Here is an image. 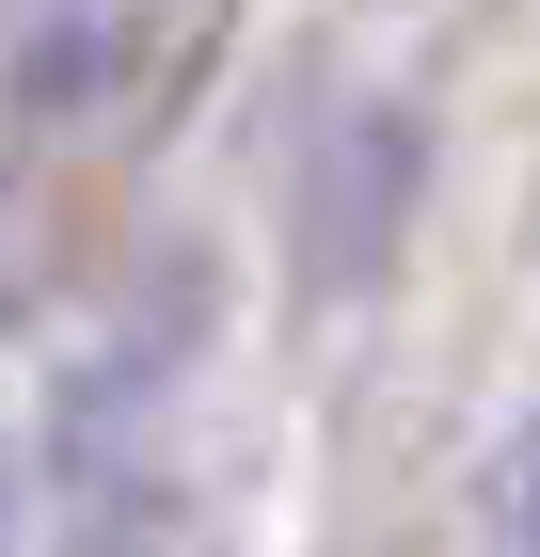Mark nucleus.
<instances>
[{
	"label": "nucleus",
	"mask_w": 540,
	"mask_h": 557,
	"mask_svg": "<svg viewBox=\"0 0 540 557\" xmlns=\"http://www.w3.org/2000/svg\"><path fill=\"white\" fill-rule=\"evenodd\" d=\"M508 557H540V430H525V462H508Z\"/></svg>",
	"instance_id": "1"
}]
</instances>
